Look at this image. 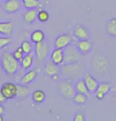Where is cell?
Here are the masks:
<instances>
[{"instance_id": "cell-36", "label": "cell", "mask_w": 116, "mask_h": 121, "mask_svg": "<svg viewBox=\"0 0 116 121\" xmlns=\"http://www.w3.org/2000/svg\"><path fill=\"white\" fill-rule=\"evenodd\" d=\"M3 2H5V1H7V0H3Z\"/></svg>"}, {"instance_id": "cell-16", "label": "cell", "mask_w": 116, "mask_h": 121, "mask_svg": "<svg viewBox=\"0 0 116 121\" xmlns=\"http://www.w3.org/2000/svg\"><path fill=\"white\" fill-rule=\"evenodd\" d=\"M13 23L10 21L0 22V35L11 37L13 33Z\"/></svg>"}, {"instance_id": "cell-15", "label": "cell", "mask_w": 116, "mask_h": 121, "mask_svg": "<svg viewBox=\"0 0 116 121\" xmlns=\"http://www.w3.org/2000/svg\"><path fill=\"white\" fill-rule=\"evenodd\" d=\"M74 87H75V90H76V92L85 94L86 96H87L88 97L91 96V93L89 92L87 86H86V84L83 77L74 81Z\"/></svg>"}, {"instance_id": "cell-29", "label": "cell", "mask_w": 116, "mask_h": 121, "mask_svg": "<svg viewBox=\"0 0 116 121\" xmlns=\"http://www.w3.org/2000/svg\"><path fill=\"white\" fill-rule=\"evenodd\" d=\"M12 54H13L14 57L15 58L16 60H18V61H20V60L22 59V57H24L25 53H23L22 49H21V46H19L14 52H13Z\"/></svg>"}, {"instance_id": "cell-11", "label": "cell", "mask_w": 116, "mask_h": 121, "mask_svg": "<svg viewBox=\"0 0 116 121\" xmlns=\"http://www.w3.org/2000/svg\"><path fill=\"white\" fill-rule=\"evenodd\" d=\"M75 45L82 55H86L91 53L92 49H93V43L90 40V38L83 40H76Z\"/></svg>"}, {"instance_id": "cell-4", "label": "cell", "mask_w": 116, "mask_h": 121, "mask_svg": "<svg viewBox=\"0 0 116 121\" xmlns=\"http://www.w3.org/2000/svg\"><path fill=\"white\" fill-rule=\"evenodd\" d=\"M64 64L68 63H74V62H79L81 59V54L76 49L75 44L68 45L64 49Z\"/></svg>"}, {"instance_id": "cell-22", "label": "cell", "mask_w": 116, "mask_h": 121, "mask_svg": "<svg viewBox=\"0 0 116 121\" xmlns=\"http://www.w3.org/2000/svg\"><path fill=\"white\" fill-rule=\"evenodd\" d=\"M17 97L21 100L25 99L30 95V91L26 85H21V84H17Z\"/></svg>"}, {"instance_id": "cell-1", "label": "cell", "mask_w": 116, "mask_h": 121, "mask_svg": "<svg viewBox=\"0 0 116 121\" xmlns=\"http://www.w3.org/2000/svg\"><path fill=\"white\" fill-rule=\"evenodd\" d=\"M1 65L3 71L5 74L8 76H13L16 74L20 70L21 65L20 61L16 60L14 57L12 53L10 52H4L1 57Z\"/></svg>"}, {"instance_id": "cell-23", "label": "cell", "mask_w": 116, "mask_h": 121, "mask_svg": "<svg viewBox=\"0 0 116 121\" xmlns=\"http://www.w3.org/2000/svg\"><path fill=\"white\" fill-rule=\"evenodd\" d=\"M23 6L26 10L29 9H41L43 4L39 0H21Z\"/></svg>"}, {"instance_id": "cell-20", "label": "cell", "mask_w": 116, "mask_h": 121, "mask_svg": "<svg viewBox=\"0 0 116 121\" xmlns=\"http://www.w3.org/2000/svg\"><path fill=\"white\" fill-rule=\"evenodd\" d=\"M31 98L35 104H42L46 100V93L41 89L34 90L31 93Z\"/></svg>"}, {"instance_id": "cell-10", "label": "cell", "mask_w": 116, "mask_h": 121, "mask_svg": "<svg viewBox=\"0 0 116 121\" xmlns=\"http://www.w3.org/2000/svg\"><path fill=\"white\" fill-rule=\"evenodd\" d=\"M72 34L76 40H83V39H89L90 32L88 29L82 24H76L73 28Z\"/></svg>"}, {"instance_id": "cell-28", "label": "cell", "mask_w": 116, "mask_h": 121, "mask_svg": "<svg viewBox=\"0 0 116 121\" xmlns=\"http://www.w3.org/2000/svg\"><path fill=\"white\" fill-rule=\"evenodd\" d=\"M10 43H11L10 37H6V36L0 37V49L5 48L6 46L9 45Z\"/></svg>"}, {"instance_id": "cell-24", "label": "cell", "mask_w": 116, "mask_h": 121, "mask_svg": "<svg viewBox=\"0 0 116 121\" xmlns=\"http://www.w3.org/2000/svg\"><path fill=\"white\" fill-rule=\"evenodd\" d=\"M87 98H88V96H86L85 94L76 92V94L74 95V96L72 97V100H73V102L76 104L83 105V104H86V102H87Z\"/></svg>"}, {"instance_id": "cell-5", "label": "cell", "mask_w": 116, "mask_h": 121, "mask_svg": "<svg viewBox=\"0 0 116 121\" xmlns=\"http://www.w3.org/2000/svg\"><path fill=\"white\" fill-rule=\"evenodd\" d=\"M75 38L72 35H71L70 34L65 33V34H61L57 36L53 42V45L54 48L58 49H64L66 47H68V45L75 44L74 42Z\"/></svg>"}, {"instance_id": "cell-12", "label": "cell", "mask_w": 116, "mask_h": 121, "mask_svg": "<svg viewBox=\"0 0 116 121\" xmlns=\"http://www.w3.org/2000/svg\"><path fill=\"white\" fill-rule=\"evenodd\" d=\"M83 78L84 80L86 86H87L90 93L91 94L95 93L96 90H97V88H98L99 84L98 80L95 78V77L89 73H85L83 76Z\"/></svg>"}, {"instance_id": "cell-19", "label": "cell", "mask_w": 116, "mask_h": 121, "mask_svg": "<svg viewBox=\"0 0 116 121\" xmlns=\"http://www.w3.org/2000/svg\"><path fill=\"white\" fill-rule=\"evenodd\" d=\"M37 9H29L26 10L23 14V19L28 24L31 25L37 18Z\"/></svg>"}, {"instance_id": "cell-25", "label": "cell", "mask_w": 116, "mask_h": 121, "mask_svg": "<svg viewBox=\"0 0 116 121\" xmlns=\"http://www.w3.org/2000/svg\"><path fill=\"white\" fill-rule=\"evenodd\" d=\"M111 88V86L110 83H108V82H100L99 84L98 88L95 92H100V93H103L106 96V95H107L110 92Z\"/></svg>"}, {"instance_id": "cell-13", "label": "cell", "mask_w": 116, "mask_h": 121, "mask_svg": "<svg viewBox=\"0 0 116 121\" xmlns=\"http://www.w3.org/2000/svg\"><path fill=\"white\" fill-rule=\"evenodd\" d=\"M49 60L57 65H62L64 62V49L54 48L49 53Z\"/></svg>"}, {"instance_id": "cell-32", "label": "cell", "mask_w": 116, "mask_h": 121, "mask_svg": "<svg viewBox=\"0 0 116 121\" xmlns=\"http://www.w3.org/2000/svg\"><path fill=\"white\" fill-rule=\"evenodd\" d=\"M6 100H6V98L3 96V94L1 92H0V103H1V104H4V103H6Z\"/></svg>"}, {"instance_id": "cell-34", "label": "cell", "mask_w": 116, "mask_h": 121, "mask_svg": "<svg viewBox=\"0 0 116 121\" xmlns=\"http://www.w3.org/2000/svg\"><path fill=\"white\" fill-rule=\"evenodd\" d=\"M3 68H2V65H1V60H0V74H1L2 73H3Z\"/></svg>"}, {"instance_id": "cell-9", "label": "cell", "mask_w": 116, "mask_h": 121, "mask_svg": "<svg viewBox=\"0 0 116 121\" xmlns=\"http://www.w3.org/2000/svg\"><path fill=\"white\" fill-rule=\"evenodd\" d=\"M22 3L21 0H7L4 2L3 10L4 12L9 14H15L21 9Z\"/></svg>"}, {"instance_id": "cell-2", "label": "cell", "mask_w": 116, "mask_h": 121, "mask_svg": "<svg viewBox=\"0 0 116 121\" xmlns=\"http://www.w3.org/2000/svg\"><path fill=\"white\" fill-rule=\"evenodd\" d=\"M61 74L63 78L75 81L83 76V65L79 62L63 64L61 65Z\"/></svg>"}, {"instance_id": "cell-33", "label": "cell", "mask_w": 116, "mask_h": 121, "mask_svg": "<svg viewBox=\"0 0 116 121\" xmlns=\"http://www.w3.org/2000/svg\"><path fill=\"white\" fill-rule=\"evenodd\" d=\"M5 113V108L3 106V104L0 103V115H3Z\"/></svg>"}, {"instance_id": "cell-3", "label": "cell", "mask_w": 116, "mask_h": 121, "mask_svg": "<svg viewBox=\"0 0 116 121\" xmlns=\"http://www.w3.org/2000/svg\"><path fill=\"white\" fill-rule=\"evenodd\" d=\"M57 90L59 94L66 100H71L76 94L74 81L68 79H61L57 84Z\"/></svg>"}, {"instance_id": "cell-35", "label": "cell", "mask_w": 116, "mask_h": 121, "mask_svg": "<svg viewBox=\"0 0 116 121\" xmlns=\"http://www.w3.org/2000/svg\"><path fill=\"white\" fill-rule=\"evenodd\" d=\"M4 118H3V115H0V121H3Z\"/></svg>"}, {"instance_id": "cell-21", "label": "cell", "mask_w": 116, "mask_h": 121, "mask_svg": "<svg viewBox=\"0 0 116 121\" xmlns=\"http://www.w3.org/2000/svg\"><path fill=\"white\" fill-rule=\"evenodd\" d=\"M46 40V34L41 30H35L30 34V41L33 44L42 42Z\"/></svg>"}, {"instance_id": "cell-30", "label": "cell", "mask_w": 116, "mask_h": 121, "mask_svg": "<svg viewBox=\"0 0 116 121\" xmlns=\"http://www.w3.org/2000/svg\"><path fill=\"white\" fill-rule=\"evenodd\" d=\"M86 116L82 112H77L73 117V121H85Z\"/></svg>"}, {"instance_id": "cell-7", "label": "cell", "mask_w": 116, "mask_h": 121, "mask_svg": "<svg viewBox=\"0 0 116 121\" xmlns=\"http://www.w3.org/2000/svg\"><path fill=\"white\" fill-rule=\"evenodd\" d=\"M45 74L49 78H52L53 81L59 79V75L61 73V66L53 63L50 60H47L45 65Z\"/></svg>"}, {"instance_id": "cell-17", "label": "cell", "mask_w": 116, "mask_h": 121, "mask_svg": "<svg viewBox=\"0 0 116 121\" xmlns=\"http://www.w3.org/2000/svg\"><path fill=\"white\" fill-rule=\"evenodd\" d=\"M34 54L33 53H29L28 54H25L22 59L20 60L21 68L23 70H28L31 68L33 65Z\"/></svg>"}, {"instance_id": "cell-26", "label": "cell", "mask_w": 116, "mask_h": 121, "mask_svg": "<svg viewBox=\"0 0 116 121\" xmlns=\"http://www.w3.org/2000/svg\"><path fill=\"white\" fill-rule=\"evenodd\" d=\"M49 19V14L46 10L41 9V10L37 12V20L41 23H45L48 22Z\"/></svg>"}, {"instance_id": "cell-27", "label": "cell", "mask_w": 116, "mask_h": 121, "mask_svg": "<svg viewBox=\"0 0 116 121\" xmlns=\"http://www.w3.org/2000/svg\"><path fill=\"white\" fill-rule=\"evenodd\" d=\"M20 46H21V49H22L23 53H24L25 54H28V53H32V50H33L32 42L25 40L21 42Z\"/></svg>"}, {"instance_id": "cell-8", "label": "cell", "mask_w": 116, "mask_h": 121, "mask_svg": "<svg viewBox=\"0 0 116 121\" xmlns=\"http://www.w3.org/2000/svg\"><path fill=\"white\" fill-rule=\"evenodd\" d=\"M0 92L6 100H13L17 97V85L12 82H5L0 88Z\"/></svg>"}, {"instance_id": "cell-14", "label": "cell", "mask_w": 116, "mask_h": 121, "mask_svg": "<svg viewBox=\"0 0 116 121\" xmlns=\"http://www.w3.org/2000/svg\"><path fill=\"white\" fill-rule=\"evenodd\" d=\"M38 76V73L36 69H30L24 73V75L21 77L20 84L24 85H29L33 82L35 81Z\"/></svg>"}, {"instance_id": "cell-18", "label": "cell", "mask_w": 116, "mask_h": 121, "mask_svg": "<svg viewBox=\"0 0 116 121\" xmlns=\"http://www.w3.org/2000/svg\"><path fill=\"white\" fill-rule=\"evenodd\" d=\"M105 30L109 36L116 38V18H111L106 22Z\"/></svg>"}, {"instance_id": "cell-37", "label": "cell", "mask_w": 116, "mask_h": 121, "mask_svg": "<svg viewBox=\"0 0 116 121\" xmlns=\"http://www.w3.org/2000/svg\"><path fill=\"white\" fill-rule=\"evenodd\" d=\"M0 6H1V2H0Z\"/></svg>"}, {"instance_id": "cell-6", "label": "cell", "mask_w": 116, "mask_h": 121, "mask_svg": "<svg viewBox=\"0 0 116 121\" xmlns=\"http://www.w3.org/2000/svg\"><path fill=\"white\" fill-rule=\"evenodd\" d=\"M49 55V45L46 42L44 41L42 42L34 44V56L38 60H40V61L45 60L48 57Z\"/></svg>"}, {"instance_id": "cell-31", "label": "cell", "mask_w": 116, "mask_h": 121, "mask_svg": "<svg viewBox=\"0 0 116 121\" xmlns=\"http://www.w3.org/2000/svg\"><path fill=\"white\" fill-rule=\"evenodd\" d=\"M95 96H96V98H97L98 100H104L105 95H104L103 93H100V92H95Z\"/></svg>"}]
</instances>
